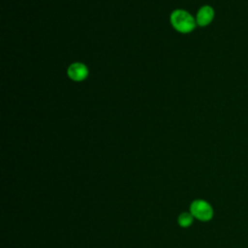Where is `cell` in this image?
Masks as SVG:
<instances>
[{
  "label": "cell",
  "mask_w": 248,
  "mask_h": 248,
  "mask_svg": "<svg viewBox=\"0 0 248 248\" xmlns=\"http://www.w3.org/2000/svg\"><path fill=\"white\" fill-rule=\"evenodd\" d=\"M213 10L209 6H203L200 9L197 15V22L200 26L207 25L213 18Z\"/></svg>",
  "instance_id": "obj_4"
},
{
  "label": "cell",
  "mask_w": 248,
  "mask_h": 248,
  "mask_svg": "<svg viewBox=\"0 0 248 248\" xmlns=\"http://www.w3.org/2000/svg\"><path fill=\"white\" fill-rule=\"evenodd\" d=\"M193 222V215L190 213H182L178 217V223L181 227H189Z\"/></svg>",
  "instance_id": "obj_5"
},
{
  "label": "cell",
  "mask_w": 248,
  "mask_h": 248,
  "mask_svg": "<svg viewBox=\"0 0 248 248\" xmlns=\"http://www.w3.org/2000/svg\"><path fill=\"white\" fill-rule=\"evenodd\" d=\"M67 73L70 78H72L73 80L80 81L87 77L88 70L84 64L78 62L70 65L67 70Z\"/></svg>",
  "instance_id": "obj_3"
},
{
  "label": "cell",
  "mask_w": 248,
  "mask_h": 248,
  "mask_svg": "<svg viewBox=\"0 0 248 248\" xmlns=\"http://www.w3.org/2000/svg\"><path fill=\"white\" fill-rule=\"evenodd\" d=\"M170 22L174 29L181 33H188L195 28V20L190 14L183 10H176L170 15Z\"/></svg>",
  "instance_id": "obj_1"
},
{
  "label": "cell",
  "mask_w": 248,
  "mask_h": 248,
  "mask_svg": "<svg viewBox=\"0 0 248 248\" xmlns=\"http://www.w3.org/2000/svg\"><path fill=\"white\" fill-rule=\"evenodd\" d=\"M191 214L199 220L208 221L211 219L213 211L211 206L204 201H195L190 206Z\"/></svg>",
  "instance_id": "obj_2"
}]
</instances>
